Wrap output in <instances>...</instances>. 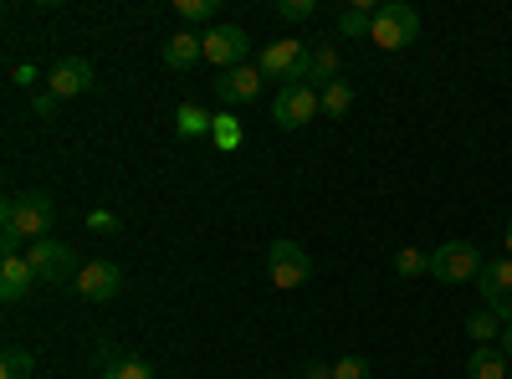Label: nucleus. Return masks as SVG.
Here are the masks:
<instances>
[{
	"label": "nucleus",
	"mask_w": 512,
	"mask_h": 379,
	"mask_svg": "<svg viewBox=\"0 0 512 379\" xmlns=\"http://www.w3.org/2000/svg\"><path fill=\"white\" fill-rule=\"evenodd\" d=\"M6 257H21V246H31V241H47L52 236V221H57V205H52V195H41V190H31V195H11L6 200Z\"/></svg>",
	"instance_id": "1"
},
{
	"label": "nucleus",
	"mask_w": 512,
	"mask_h": 379,
	"mask_svg": "<svg viewBox=\"0 0 512 379\" xmlns=\"http://www.w3.org/2000/svg\"><path fill=\"white\" fill-rule=\"evenodd\" d=\"M26 262H31V272H36V282H47V287H62V282H77V272H82V262H77V251L67 246V241H31L26 246Z\"/></svg>",
	"instance_id": "2"
},
{
	"label": "nucleus",
	"mask_w": 512,
	"mask_h": 379,
	"mask_svg": "<svg viewBox=\"0 0 512 379\" xmlns=\"http://www.w3.org/2000/svg\"><path fill=\"white\" fill-rule=\"evenodd\" d=\"M415 36H420V16H415V6H405V0H384V6L374 11V31H369L374 47L400 52V47H410Z\"/></svg>",
	"instance_id": "3"
},
{
	"label": "nucleus",
	"mask_w": 512,
	"mask_h": 379,
	"mask_svg": "<svg viewBox=\"0 0 512 379\" xmlns=\"http://www.w3.org/2000/svg\"><path fill=\"white\" fill-rule=\"evenodd\" d=\"M267 277L277 292H292V287H303L313 277V257L297 241H272L267 246Z\"/></svg>",
	"instance_id": "4"
},
{
	"label": "nucleus",
	"mask_w": 512,
	"mask_h": 379,
	"mask_svg": "<svg viewBox=\"0 0 512 379\" xmlns=\"http://www.w3.org/2000/svg\"><path fill=\"white\" fill-rule=\"evenodd\" d=\"M482 267L487 262L472 241H446V246L431 251V277H441V282H477Z\"/></svg>",
	"instance_id": "5"
},
{
	"label": "nucleus",
	"mask_w": 512,
	"mask_h": 379,
	"mask_svg": "<svg viewBox=\"0 0 512 379\" xmlns=\"http://www.w3.org/2000/svg\"><path fill=\"white\" fill-rule=\"evenodd\" d=\"M318 113H323L318 88H303V82L277 88V103H272V123H277V129H303V123H313Z\"/></svg>",
	"instance_id": "6"
},
{
	"label": "nucleus",
	"mask_w": 512,
	"mask_h": 379,
	"mask_svg": "<svg viewBox=\"0 0 512 379\" xmlns=\"http://www.w3.org/2000/svg\"><path fill=\"white\" fill-rule=\"evenodd\" d=\"M303 57H308V47H303L297 36H277V41H267V47H262L256 67H262V77H277L282 88H287V82H297V67H303Z\"/></svg>",
	"instance_id": "7"
},
{
	"label": "nucleus",
	"mask_w": 512,
	"mask_h": 379,
	"mask_svg": "<svg viewBox=\"0 0 512 379\" xmlns=\"http://www.w3.org/2000/svg\"><path fill=\"white\" fill-rule=\"evenodd\" d=\"M77 292H82V298H88V303H113L118 298V292H123V272L113 267V262H82V272H77V282H72Z\"/></svg>",
	"instance_id": "8"
},
{
	"label": "nucleus",
	"mask_w": 512,
	"mask_h": 379,
	"mask_svg": "<svg viewBox=\"0 0 512 379\" xmlns=\"http://www.w3.org/2000/svg\"><path fill=\"white\" fill-rule=\"evenodd\" d=\"M246 31L241 26H210L205 31V62H216L221 72H231V67H241L246 62Z\"/></svg>",
	"instance_id": "9"
},
{
	"label": "nucleus",
	"mask_w": 512,
	"mask_h": 379,
	"mask_svg": "<svg viewBox=\"0 0 512 379\" xmlns=\"http://www.w3.org/2000/svg\"><path fill=\"white\" fill-rule=\"evenodd\" d=\"M482 303L502 323H512V257H497V262L482 267Z\"/></svg>",
	"instance_id": "10"
},
{
	"label": "nucleus",
	"mask_w": 512,
	"mask_h": 379,
	"mask_svg": "<svg viewBox=\"0 0 512 379\" xmlns=\"http://www.w3.org/2000/svg\"><path fill=\"white\" fill-rule=\"evenodd\" d=\"M88 88H93V62H82V57H62L47 72V93H57V98H82Z\"/></svg>",
	"instance_id": "11"
},
{
	"label": "nucleus",
	"mask_w": 512,
	"mask_h": 379,
	"mask_svg": "<svg viewBox=\"0 0 512 379\" xmlns=\"http://www.w3.org/2000/svg\"><path fill=\"white\" fill-rule=\"evenodd\" d=\"M297 82H303V88H313V82H318V93L328 88V82H338V47H333V41L308 47L303 67H297Z\"/></svg>",
	"instance_id": "12"
},
{
	"label": "nucleus",
	"mask_w": 512,
	"mask_h": 379,
	"mask_svg": "<svg viewBox=\"0 0 512 379\" xmlns=\"http://www.w3.org/2000/svg\"><path fill=\"white\" fill-rule=\"evenodd\" d=\"M262 67H251V62H241V67H231V72H221V82H216V98L221 103H251L256 93H262Z\"/></svg>",
	"instance_id": "13"
},
{
	"label": "nucleus",
	"mask_w": 512,
	"mask_h": 379,
	"mask_svg": "<svg viewBox=\"0 0 512 379\" xmlns=\"http://www.w3.org/2000/svg\"><path fill=\"white\" fill-rule=\"evenodd\" d=\"M195 62H205V36L175 31V36L164 41V67H169V72H190Z\"/></svg>",
	"instance_id": "14"
},
{
	"label": "nucleus",
	"mask_w": 512,
	"mask_h": 379,
	"mask_svg": "<svg viewBox=\"0 0 512 379\" xmlns=\"http://www.w3.org/2000/svg\"><path fill=\"white\" fill-rule=\"evenodd\" d=\"M31 282H36V272L26 262V251H21V257H0V298H6V303H21L31 292Z\"/></svg>",
	"instance_id": "15"
},
{
	"label": "nucleus",
	"mask_w": 512,
	"mask_h": 379,
	"mask_svg": "<svg viewBox=\"0 0 512 379\" xmlns=\"http://www.w3.org/2000/svg\"><path fill=\"white\" fill-rule=\"evenodd\" d=\"M466 374H472V379H507L512 364H507V354L497 344H477V354L466 359Z\"/></svg>",
	"instance_id": "16"
},
{
	"label": "nucleus",
	"mask_w": 512,
	"mask_h": 379,
	"mask_svg": "<svg viewBox=\"0 0 512 379\" xmlns=\"http://www.w3.org/2000/svg\"><path fill=\"white\" fill-rule=\"evenodd\" d=\"M210 123H216V118H210L200 103H185V108L175 113V134H180V139H200V134H210Z\"/></svg>",
	"instance_id": "17"
},
{
	"label": "nucleus",
	"mask_w": 512,
	"mask_h": 379,
	"mask_svg": "<svg viewBox=\"0 0 512 379\" xmlns=\"http://www.w3.org/2000/svg\"><path fill=\"white\" fill-rule=\"evenodd\" d=\"M374 11L379 6H369V0H359V6H349V11H338V31H344V36H369L374 31Z\"/></svg>",
	"instance_id": "18"
},
{
	"label": "nucleus",
	"mask_w": 512,
	"mask_h": 379,
	"mask_svg": "<svg viewBox=\"0 0 512 379\" xmlns=\"http://www.w3.org/2000/svg\"><path fill=\"white\" fill-rule=\"evenodd\" d=\"M318 98H323V113H328V118H344V113L354 108V82L338 77V82H328V88H323Z\"/></svg>",
	"instance_id": "19"
},
{
	"label": "nucleus",
	"mask_w": 512,
	"mask_h": 379,
	"mask_svg": "<svg viewBox=\"0 0 512 379\" xmlns=\"http://www.w3.org/2000/svg\"><path fill=\"white\" fill-rule=\"evenodd\" d=\"M395 272H400V277H420V272H431V251H420V246H400V251H395Z\"/></svg>",
	"instance_id": "20"
},
{
	"label": "nucleus",
	"mask_w": 512,
	"mask_h": 379,
	"mask_svg": "<svg viewBox=\"0 0 512 379\" xmlns=\"http://www.w3.org/2000/svg\"><path fill=\"white\" fill-rule=\"evenodd\" d=\"M36 374V359L26 349H6L0 354V379H31Z\"/></svg>",
	"instance_id": "21"
},
{
	"label": "nucleus",
	"mask_w": 512,
	"mask_h": 379,
	"mask_svg": "<svg viewBox=\"0 0 512 379\" xmlns=\"http://www.w3.org/2000/svg\"><path fill=\"white\" fill-rule=\"evenodd\" d=\"M497 323H502V318H497L492 308H477L472 318H466V333H472V339H477V344H492V339H497V333H502Z\"/></svg>",
	"instance_id": "22"
},
{
	"label": "nucleus",
	"mask_w": 512,
	"mask_h": 379,
	"mask_svg": "<svg viewBox=\"0 0 512 379\" xmlns=\"http://www.w3.org/2000/svg\"><path fill=\"white\" fill-rule=\"evenodd\" d=\"M210 139H216V149H241V123L231 113H216V123H210Z\"/></svg>",
	"instance_id": "23"
},
{
	"label": "nucleus",
	"mask_w": 512,
	"mask_h": 379,
	"mask_svg": "<svg viewBox=\"0 0 512 379\" xmlns=\"http://www.w3.org/2000/svg\"><path fill=\"white\" fill-rule=\"evenodd\" d=\"M103 379H154V364L149 359H113L103 369Z\"/></svg>",
	"instance_id": "24"
},
{
	"label": "nucleus",
	"mask_w": 512,
	"mask_h": 379,
	"mask_svg": "<svg viewBox=\"0 0 512 379\" xmlns=\"http://www.w3.org/2000/svg\"><path fill=\"white\" fill-rule=\"evenodd\" d=\"M333 379H369V359L364 354H344L333 364Z\"/></svg>",
	"instance_id": "25"
},
{
	"label": "nucleus",
	"mask_w": 512,
	"mask_h": 379,
	"mask_svg": "<svg viewBox=\"0 0 512 379\" xmlns=\"http://www.w3.org/2000/svg\"><path fill=\"white\" fill-rule=\"evenodd\" d=\"M175 11L185 21H210V16H216V0H175Z\"/></svg>",
	"instance_id": "26"
},
{
	"label": "nucleus",
	"mask_w": 512,
	"mask_h": 379,
	"mask_svg": "<svg viewBox=\"0 0 512 379\" xmlns=\"http://www.w3.org/2000/svg\"><path fill=\"white\" fill-rule=\"evenodd\" d=\"M277 16L282 21H308V16H318V6L313 0H277Z\"/></svg>",
	"instance_id": "27"
},
{
	"label": "nucleus",
	"mask_w": 512,
	"mask_h": 379,
	"mask_svg": "<svg viewBox=\"0 0 512 379\" xmlns=\"http://www.w3.org/2000/svg\"><path fill=\"white\" fill-rule=\"evenodd\" d=\"M31 108H36L41 118H52V113L62 108V98H57V93H36V98H31Z\"/></svg>",
	"instance_id": "28"
},
{
	"label": "nucleus",
	"mask_w": 512,
	"mask_h": 379,
	"mask_svg": "<svg viewBox=\"0 0 512 379\" xmlns=\"http://www.w3.org/2000/svg\"><path fill=\"white\" fill-rule=\"evenodd\" d=\"M11 77L21 82V88H36V82H41V72H36L31 62H16V67H11Z\"/></svg>",
	"instance_id": "29"
},
{
	"label": "nucleus",
	"mask_w": 512,
	"mask_h": 379,
	"mask_svg": "<svg viewBox=\"0 0 512 379\" xmlns=\"http://www.w3.org/2000/svg\"><path fill=\"white\" fill-rule=\"evenodd\" d=\"M88 226H93V231H118V216H113V210H93Z\"/></svg>",
	"instance_id": "30"
},
{
	"label": "nucleus",
	"mask_w": 512,
	"mask_h": 379,
	"mask_svg": "<svg viewBox=\"0 0 512 379\" xmlns=\"http://www.w3.org/2000/svg\"><path fill=\"white\" fill-rule=\"evenodd\" d=\"M303 379H333V369H323V364H308V369H303Z\"/></svg>",
	"instance_id": "31"
},
{
	"label": "nucleus",
	"mask_w": 512,
	"mask_h": 379,
	"mask_svg": "<svg viewBox=\"0 0 512 379\" xmlns=\"http://www.w3.org/2000/svg\"><path fill=\"white\" fill-rule=\"evenodd\" d=\"M502 354H507V359H512V323H507V328H502Z\"/></svg>",
	"instance_id": "32"
},
{
	"label": "nucleus",
	"mask_w": 512,
	"mask_h": 379,
	"mask_svg": "<svg viewBox=\"0 0 512 379\" xmlns=\"http://www.w3.org/2000/svg\"><path fill=\"white\" fill-rule=\"evenodd\" d=\"M507 257H512V221H507Z\"/></svg>",
	"instance_id": "33"
},
{
	"label": "nucleus",
	"mask_w": 512,
	"mask_h": 379,
	"mask_svg": "<svg viewBox=\"0 0 512 379\" xmlns=\"http://www.w3.org/2000/svg\"><path fill=\"white\" fill-rule=\"evenodd\" d=\"M507 379H512V374H507Z\"/></svg>",
	"instance_id": "34"
}]
</instances>
